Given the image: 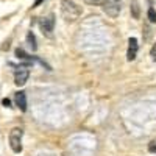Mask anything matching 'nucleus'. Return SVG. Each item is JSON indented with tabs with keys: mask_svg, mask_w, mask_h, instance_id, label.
I'll use <instances>...</instances> for the list:
<instances>
[{
	"mask_svg": "<svg viewBox=\"0 0 156 156\" xmlns=\"http://www.w3.org/2000/svg\"><path fill=\"white\" fill-rule=\"evenodd\" d=\"M147 17L151 23H156V11L153 8H148V12H147Z\"/></svg>",
	"mask_w": 156,
	"mask_h": 156,
	"instance_id": "9b49d317",
	"label": "nucleus"
},
{
	"mask_svg": "<svg viewBox=\"0 0 156 156\" xmlns=\"http://www.w3.org/2000/svg\"><path fill=\"white\" fill-rule=\"evenodd\" d=\"M150 56H151L153 61H156V44H153V47H151V50H150Z\"/></svg>",
	"mask_w": 156,
	"mask_h": 156,
	"instance_id": "ddd939ff",
	"label": "nucleus"
},
{
	"mask_svg": "<svg viewBox=\"0 0 156 156\" xmlns=\"http://www.w3.org/2000/svg\"><path fill=\"white\" fill-rule=\"evenodd\" d=\"M81 8L72 0H62L61 2V14L66 19V22H75L81 16Z\"/></svg>",
	"mask_w": 156,
	"mask_h": 156,
	"instance_id": "f257e3e1",
	"label": "nucleus"
},
{
	"mask_svg": "<svg viewBox=\"0 0 156 156\" xmlns=\"http://www.w3.org/2000/svg\"><path fill=\"white\" fill-rule=\"evenodd\" d=\"M22 134H23V131L20 128H14L9 133V147L14 153L22 151Z\"/></svg>",
	"mask_w": 156,
	"mask_h": 156,
	"instance_id": "f03ea898",
	"label": "nucleus"
},
{
	"mask_svg": "<svg viewBox=\"0 0 156 156\" xmlns=\"http://www.w3.org/2000/svg\"><path fill=\"white\" fill-rule=\"evenodd\" d=\"M27 42H28V45L31 47V50H33V51H36V50H37L36 37H34V33H33V31H28V34H27Z\"/></svg>",
	"mask_w": 156,
	"mask_h": 156,
	"instance_id": "6e6552de",
	"label": "nucleus"
},
{
	"mask_svg": "<svg viewBox=\"0 0 156 156\" xmlns=\"http://www.w3.org/2000/svg\"><path fill=\"white\" fill-rule=\"evenodd\" d=\"M44 2V0H34V3H33V8H37L39 5H41Z\"/></svg>",
	"mask_w": 156,
	"mask_h": 156,
	"instance_id": "dca6fc26",
	"label": "nucleus"
},
{
	"mask_svg": "<svg viewBox=\"0 0 156 156\" xmlns=\"http://www.w3.org/2000/svg\"><path fill=\"white\" fill-rule=\"evenodd\" d=\"M86 5H92V6H97V5H101L103 0H83Z\"/></svg>",
	"mask_w": 156,
	"mask_h": 156,
	"instance_id": "f8f14e48",
	"label": "nucleus"
},
{
	"mask_svg": "<svg viewBox=\"0 0 156 156\" xmlns=\"http://www.w3.org/2000/svg\"><path fill=\"white\" fill-rule=\"evenodd\" d=\"M39 25H41V28H42V33H45L47 36H51V31L55 28V14H50L48 17L42 19Z\"/></svg>",
	"mask_w": 156,
	"mask_h": 156,
	"instance_id": "39448f33",
	"label": "nucleus"
},
{
	"mask_svg": "<svg viewBox=\"0 0 156 156\" xmlns=\"http://www.w3.org/2000/svg\"><path fill=\"white\" fill-rule=\"evenodd\" d=\"M16 56H17L19 59H28V61H31V59H30V55L25 53V51H23L20 47H17V48H16Z\"/></svg>",
	"mask_w": 156,
	"mask_h": 156,
	"instance_id": "9d476101",
	"label": "nucleus"
},
{
	"mask_svg": "<svg viewBox=\"0 0 156 156\" xmlns=\"http://www.w3.org/2000/svg\"><path fill=\"white\" fill-rule=\"evenodd\" d=\"M131 12H133V17L134 19H139L140 17V9H139V5H137V0H133V3H131Z\"/></svg>",
	"mask_w": 156,
	"mask_h": 156,
	"instance_id": "1a4fd4ad",
	"label": "nucleus"
},
{
	"mask_svg": "<svg viewBox=\"0 0 156 156\" xmlns=\"http://www.w3.org/2000/svg\"><path fill=\"white\" fill-rule=\"evenodd\" d=\"M103 11L109 17H117L120 12V0H103Z\"/></svg>",
	"mask_w": 156,
	"mask_h": 156,
	"instance_id": "20e7f679",
	"label": "nucleus"
},
{
	"mask_svg": "<svg viewBox=\"0 0 156 156\" xmlns=\"http://www.w3.org/2000/svg\"><path fill=\"white\" fill-rule=\"evenodd\" d=\"M128 51H126V59L128 61H134L136 56H137V39L136 37H129V41H128Z\"/></svg>",
	"mask_w": 156,
	"mask_h": 156,
	"instance_id": "423d86ee",
	"label": "nucleus"
},
{
	"mask_svg": "<svg viewBox=\"0 0 156 156\" xmlns=\"http://www.w3.org/2000/svg\"><path fill=\"white\" fill-rule=\"evenodd\" d=\"M30 66H33V62H25V64H22L20 67H17V70H16V76H14V83H16L17 86H23L25 83L28 81L30 70H28L27 67H30Z\"/></svg>",
	"mask_w": 156,
	"mask_h": 156,
	"instance_id": "7ed1b4c3",
	"label": "nucleus"
},
{
	"mask_svg": "<svg viewBox=\"0 0 156 156\" xmlns=\"http://www.w3.org/2000/svg\"><path fill=\"white\" fill-rule=\"evenodd\" d=\"M2 105L6 106V108H9V106H11V100H9V98H3V100H2Z\"/></svg>",
	"mask_w": 156,
	"mask_h": 156,
	"instance_id": "2eb2a0df",
	"label": "nucleus"
},
{
	"mask_svg": "<svg viewBox=\"0 0 156 156\" xmlns=\"http://www.w3.org/2000/svg\"><path fill=\"white\" fill-rule=\"evenodd\" d=\"M14 101H16V105L20 108L22 112L27 111V94H25L23 90H19V92H16V95H14Z\"/></svg>",
	"mask_w": 156,
	"mask_h": 156,
	"instance_id": "0eeeda50",
	"label": "nucleus"
},
{
	"mask_svg": "<svg viewBox=\"0 0 156 156\" xmlns=\"http://www.w3.org/2000/svg\"><path fill=\"white\" fill-rule=\"evenodd\" d=\"M148 151L150 153H156V142H150L148 144Z\"/></svg>",
	"mask_w": 156,
	"mask_h": 156,
	"instance_id": "4468645a",
	"label": "nucleus"
}]
</instances>
